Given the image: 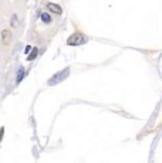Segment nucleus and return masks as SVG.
I'll list each match as a JSON object with an SVG mask.
<instances>
[{
  "label": "nucleus",
  "instance_id": "obj_1",
  "mask_svg": "<svg viewBox=\"0 0 162 163\" xmlns=\"http://www.w3.org/2000/svg\"><path fill=\"white\" fill-rule=\"evenodd\" d=\"M87 40H88V38H87L83 33H78V31H77V33H73L70 37L67 38V44L68 46L77 47V46H83V44H86Z\"/></svg>",
  "mask_w": 162,
  "mask_h": 163
},
{
  "label": "nucleus",
  "instance_id": "obj_2",
  "mask_svg": "<svg viewBox=\"0 0 162 163\" xmlns=\"http://www.w3.org/2000/svg\"><path fill=\"white\" fill-rule=\"evenodd\" d=\"M68 74H70V68L67 67V68H64V70H61L60 72H55V74L47 81V84H49V85H57V84H60L61 81H64L65 78L68 77Z\"/></svg>",
  "mask_w": 162,
  "mask_h": 163
},
{
  "label": "nucleus",
  "instance_id": "obj_3",
  "mask_svg": "<svg viewBox=\"0 0 162 163\" xmlns=\"http://www.w3.org/2000/svg\"><path fill=\"white\" fill-rule=\"evenodd\" d=\"M47 9H49L50 12L55 13V14H61L63 13V7L55 4V3H47Z\"/></svg>",
  "mask_w": 162,
  "mask_h": 163
},
{
  "label": "nucleus",
  "instance_id": "obj_4",
  "mask_svg": "<svg viewBox=\"0 0 162 163\" xmlns=\"http://www.w3.org/2000/svg\"><path fill=\"white\" fill-rule=\"evenodd\" d=\"M10 40H12V31L10 30H3L2 31V43L9 44Z\"/></svg>",
  "mask_w": 162,
  "mask_h": 163
},
{
  "label": "nucleus",
  "instance_id": "obj_5",
  "mask_svg": "<svg viewBox=\"0 0 162 163\" xmlns=\"http://www.w3.org/2000/svg\"><path fill=\"white\" fill-rule=\"evenodd\" d=\"M40 19H41V22H43V23H46V24L51 23V16H50L49 13H41V16H40Z\"/></svg>",
  "mask_w": 162,
  "mask_h": 163
},
{
  "label": "nucleus",
  "instance_id": "obj_6",
  "mask_svg": "<svg viewBox=\"0 0 162 163\" xmlns=\"http://www.w3.org/2000/svg\"><path fill=\"white\" fill-rule=\"evenodd\" d=\"M24 78V68L20 67L18 68V72H17V78H16V82H22V80Z\"/></svg>",
  "mask_w": 162,
  "mask_h": 163
},
{
  "label": "nucleus",
  "instance_id": "obj_7",
  "mask_svg": "<svg viewBox=\"0 0 162 163\" xmlns=\"http://www.w3.org/2000/svg\"><path fill=\"white\" fill-rule=\"evenodd\" d=\"M30 56H29L27 57V60H29V61H33V60L34 58H36V57L37 56H39V50H37V48H33V50H30Z\"/></svg>",
  "mask_w": 162,
  "mask_h": 163
},
{
  "label": "nucleus",
  "instance_id": "obj_8",
  "mask_svg": "<svg viewBox=\"0 0 162 163\" xmlns=\"http://www.w3.org/2000/svg\"><path fill=\"white\" fill-rule=\"evenodd\" d=\"M10 24H12V27H17V26H18L17 16H16V14H13V16H12V22H10Z\"/></svg>",
  "mask_w": 162,
  "mask_h": 163
},
{
  "label": "nucleus",
  "instance_id": "obj_9",
  "mask_svg": "<svg viewBox=\"0 0 162 163\" xmlns=\"http://www.w3.org/2000/svg\"><path fill=\"white\" fill-rule=\"evenodd\" d=\"M30 50H31V47L27 46V47H26V50H24V54H29V52H30Z\"/></svg>",
  "mask_w": 162,
  "mask_h": 163
},
{
  "label": "nucleus",
  "instance_id": "obj_10",
  "mask_svg": "<svg viewBox=\"0 0 162 163\" xmlns=\"http://www.w3.org/2000/svg\"><path fill=\"white\" fill-rule=\"evenodd\" d=\"M3 133H4V129L2 128V129H0V141H2V138H3Z\"/></svg>",
  "mask_w": 162,
  "mask_h": 163
}]
</instances>
